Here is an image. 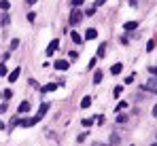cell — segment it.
I'll list each match as a JSON object with an SVG mask.
<instances>
[{
	"instance_id": "obj_1",
	"label": "cell",
	"mask_w": 157,
	"mask_h": 146,
	"mask_svg": "<svg viewBox=\"0 0 157 146\" xmlns=\"http://www.w3.org/2000/svg\"><path fill=\"white\" fill-rule=\"evenodd\" d=\"M142 91H151V93H157V76H151L144 85H142Z\"/></svg>"
},
{
	"instance_id": "obj_2",
	"label": "cell",
	"mask_w": 157,
	"mask_h": 146,
	"mask_svg": "<svg viewBox=\"0 0 157 146\" xmlns=\"http://www.w3.org/2000/svg\"><path fill=\"white\" fill-rule=\"evenodd\" d=\"M83 21V13L78 11V9H75L72 13H70V25H78Z\"/></svg>"
},
{
	"instance_id": "obj_3",
	"label": "cell",
	"mask_w": 157,
	"mask_h": 146,
	"mask_svg": "<svg viewBox=\"0 0 157 146\" xmlns=\"http://www.w3.org/2000/svg\"><path fill=\"white\" fill-rule=\"evenodd\" d=\"M40 121V117L36 114V117H30V119H21V121H17L21 127H32V125H36V123Z\"/></svg>"
},
{
	"instance_id": "obj_4",
	"label": "cell",
	"mask_w": 157,
	"mask_h": 146,
	"mask_svg": "<svg viewBox=\"0 0 157 146\" xmlns=\"http://www.w3.org/2000/svg\"><path fill=\"white\" fill-rule=\"evenodd\" d=\"M19 74H21V68H15V70H11V72L6 74V80H9V83H15V80L19 78Z\"/></svg>"
},
{
	"instance_id": "obj_5",
	"label": "cell",
	"mask_w": 157,
	"mask_h": 146,
	"mask_svg": "<svg viewBox=\"0 0 157 146\" xmlns=\"http://www.w3.org/2000/svg\"><path fill=\"white\" fill-rule=\"evenodd\" d=\"M57 47H59V40H57V38H53L51 43H49V47H47V55H53V53L57 51Z\"/></svg>"
},
{
	"instance_id": "obj_6",
	"label": "cell",
	"mask_w": 157,
	"mask_h": 146,
	"mask_svg": "<svg viewBox=\"0 0 157 146\" xmlns=\"http://www.w3.org/2000/svg\"><path fill=\"white\" fill-rule=\"evenodd\" d=\"M17 112H19V114H26V112H30V102H28V99H24V102L19 104Z\"/></svg>"
},
{
	"instance_id": "obj_7",
	"label": "cell",
	"mask_w": 157,
	"mask_h": 146,
	"mask_svg": "<svg viewBox=\"0 0 157 146\" xmlns=\"http://www.w3.org/2000/svg\"><path fill=\"white\" fill-rule=\"evenodd\" d=\"M70 38H72V43H75V45H81V43H83V36L78 34L77 30H75V32H70Z\"/></svg>"
},
{
	"instance_id": "obj_8",
	"label": "cell",
	"mask_w": 157,
	"mask_h": 146,
	"mask_svg": "<svg viewBox=\"0 0 157 146\" xmlns=\"http://www.w3.org/2000/svg\"><path fill=\"white\" fill-rule=\"evenodd\" d=\"M98 36V30H94V28H89L87 32H85V40H94Z\"/></svg>"
},
{
	"instance_id": "obj_9",
	"label": "cell",
	"mask_w": 157,
	"mask_h": 146,
	"mask_svg": "<svg viewBox=\"0 0 157 146\" xmlns=\"http://www.w3.org/2000/svg\"><path fill=\"white\" fill-rule=\"evenodd\" d=\"M68 66H70V62H64V59L55 62V70H68Z\"/></svg>"
},
{
	"instance_id": "obj_10",
	"label": "cell",
	"mask_w": 157,
	"mask_h": 146,
	"mask_svg": "<svg viewBox=\"0 0 157 146\" xmlns=\"http://www.w3.org/2000/svg\"><path fill=\"white\" fill-rule=\"evenodd\" d=\"M136 28H138V21H125V25H123L125 32H134Z\"/></svg>"
},
{
	"instance_id": "obj_11",
	"label": "cell",
	"mask_w": 157,
	"mask_h": 146,
	"mask_svg": "<svg viewBox=\"0 0 157 146\" xmlns=\"http://www.w3.org/2000/svg\"><path fill=\"white\" fill-rule=\"evenodd\" d=\"M91 106V95H85L81 99V108H89Z\"/></svg>"
},
{
	"instance_id": "obj_12",
	"label": "cell",
	"mask_w": 157,
	"mask_h": 146,
	"mask_svg": "<svg viewBox=\"0 0 157 146\" xmlns=\"http://www.w3.org/2000/svg\"><path fill=\"white\" fill-rule=\"evenodd\" d=\"M55 89H57V85H55V83H49V85H45L40 91H43V93H49V91H55Z\"/></svg>"
},
{
	"instance_id": "obj_13",
	"label": "cell",
	"mask_w": 157,
	"mask_h": 146,
	"mask_svg": "<svg viewBox=\"0 0 157 146\" xmlns=\"http://www.w3.org/2000/svg\"><path fill=\"white\" fill-rule=\"evenodd\" d=\"M47 110H49V104H40V108H38V117L43 119V117L47 114Z\"/></svg>"
},
{
	"instance_id": "obj_14",
	"label": "cell",
	"mask_w": 157,
	"mask_h": 146,
	"mask_svg": "<svg viewBox=\"0 0 157 146\" xmlns=\"http://www.w3.org/2000/svg\"><path fill=\"white\" fill-rule=\"evenodd\" d=\"M121 70H123V66H121V64H113V68H110V74H121Z\"/></svg>"
},
{
	"instance_id": "obj_15",
	"label": "cell",
	"mask_w": 157,
	"mask_h": 146,
	"mask_svg": "<svg viewBox=\"0 0 157 146\" xmlns=\"http://www.w3.org/2000/svg\"><path fill=\"white\" fill-rule=\"evenodd\" d=\"M0 95H2V99H11V97H13V91H11V89H4Z\"/></svg>"
},
{
	"instance_id": "obj_16",
	"label": "cell",
	"mask_w": 157,
	"mask_h": 146,
	"mask_svg": "<svg viewBox=\"0 0 157 146\" xmlns=\"http://www.w3.org/2000/svg\"><path fill=\"white\" fill-rule=\"evenodd\" d=\"M17 47H19V38H13V40H11V47H9V51H15Z\"/></svg>"
},
{
	"instance_id": "obj_17",
	"label": "cell",
	"mask_w": 157,
	"mask_h": 146,
	"mask_svg": "<svg viewBox=\"0 0 157 146\" xmlns=\"http://www.w3.org/2000/svg\"><path fill=\"white\" fill-rule=\"evenodd\" d=\"M100 80H102V72H100V70H96V72H94V83L98 85Z\"/></svg>"
},
{
	"instance_id": "obj_18",
	"label": "cell",
	"mask_w": 157,
	"mask_h": 146,
	"mask_svg": "<svg viewBox=\"0 0 157 146\" xmlns=\"http://www.w3.org/2000/svg\"><path fill=\"white\" fill-rule=\"evenodd\" d=\"M117 123H119V125H123V123H128V114H123V112H121V114L117 117Z\"/></svg>"
},
{
	"instance_id": "obj_19",
	"label": "cell",
	"mask_w": 157,
	"mask_h": 146,
	"mask_svg": "<svg viewBox=\"0 0 157 146\" xmlns=\"http://www.w3.org/2000/svg\"><path fill=\"white\" fill-rule=\"evenodd\" d=\"M0 9H2V11H9V9H11V2H9V0H2V2H0Z\"/></svg>"
},
{
	"instance_id": "obj_20",
	"label": "cell",
	"mask_w": 157,
	"mask_h": 146,
	"mask_svg": "<svg viewBox=\"0 0 157 146\" xmlns=\"http://www.w3.org/2000/svg\"><path fill=\"white\" fill-rule=\"evenodd\" d=\"M128 108V102H119L117 104V108H115V112H119V110H125Z\"/></svg>"
},
{
	"instance_id": "obj_21",
	"label": "cell",
	"mask_w": 157,
	"mask_h": 146,
	"mask_svg": "<svg viewBox=\"0 0 157 146\" xmlns=\"http://www.w3.org/2000/svg\"><path fill=\"white\" fill-rule=\"evenodd\" d=\"M104 53H106V43H102L100 49H98V57H104Z\"/></svg>"
},
{
	"instance_id": "obj_22",
	"label": "cell",
	"mask_w": 157,
	"mask_h": 146,
	"mask_svg": "<svg viewBox=\"0 0 157 146\" xmlns=\"http://www.w3.org/2000/svg\"><path fill=\"white\" fill-rule=\"evenodd\" d=\"M96 11H98V9H96V6H94V4H91V6H89V9H87V11H85V13H83V15H89V17H91V15H94V13H96Z\"/></svg>"
},
{
	"instance_id": "obj_23",
	"label": "cell",
	"mask_w": 157,
	"mask_h": 146,
	"mask_svg": "<svg viewBox=\"0 0 157 146\" xmlns=\"http://www.w3.org/2000/svg\"><path fill=\"white\" fill-rule=\"evenodd\" d=\"M9 21H11V17H9V15L4 13V15L0 17V24H2V25H6V24H9Z\"/></svg>"
},
{
	"instance_id": "obj_24",
	"label": "cell",
	"mask_w": 157,
	"mask_h": 146,
	"mask_svg": "<svg viewBox=\"0 0 157 146\" xmlns=\"http://www.w3.org/2000/svg\"><path fill=\"white\" fill-rule=\"evenodd\" d=\"M6 74H9L6 66H4V64H0V76H6Z\"/></svg>"
},
{
	"instance_id": "obj_25",
	"label": "cell",
	"mask_w": 157,
	"mask_h": 146,
	"mask_svg": "<svg viewBox=\"0 0 157 146\" xmlns=\"http://www.w3.org/2000/svg\"><path fill=\"white\" fill-rule=\"evenodd\" d=\"M94 125V119H83V127H91Z\"/></svg>"
},
{
	"instance_id": "obj_26",
	"label": "cell",
	"mask_w": 157,
	"mask_h": 146,
	"mask_svg": "<svg viewBox=\"0 0 157 146\" xmlns=\"http://www.w3.org/2000/svg\"><path fill=\"white\" fill-rule=\"evenodd\" d=\"M110 142H113V144H119V136L113 133V136H110Z\"/></svg>"
},
{
	"instance_id": "obj_27",
	"label": "cell",
	"mask_w": 157,
	"mask_h": 146,
	"mask_svg": "<svg viewBox=\"0 0 157 146\" xmlns=\"http://www.w3.org/2000/svg\"><path fill=\"white\" fill-rule=\"evenodd\" d=\"M155 49V40H149V45H147V51H153Z\"/></svg>"
},
{
	"instance_id": "obj_28",
	"label": "cell",
	"mask_w": 157,
	"mask_h": 146,
	"mask_svg": "<svg viewBox=\"0 0 157 146\" xmlns=\"http://www.w3.org/2000/svg\"><path fill=\"white\" fill-rule=\"evenodd\" d=\"M121 91H123V87H115V91H113V93H115V97L121 95Z\"/></svg>"
},
{
	"instance_id": "obj_29",
	"label": "cell",
	"mask_w": 157,
	"mask_h": 146,
	"mask_svg": "<svg viewBox=\"0 0 157 146\" xmlns=\"http://www.w3.org/2000/svg\"><path fill=\"white\" fill-rule=\"evenodd\" d=\"M106 0H96V2H94V6H96V9H98V6H102V4H104Z\"/></svg>"
},
{
	"instance_id": "obj_30",
	"label": "cell",
	"mask_w": 157,
	"mask_h": 146,
	"mask_svg": "<svg viewBox=\"0 0 157 146\" xmlns=\"http://www.w3.org/2000/svg\"><path fill=\"white\" fill-rule=\"evenodd\" d=\"M68 57H70V59H77L78 53H77V51H70V55H68Z\"/></svg>"
},
{
	"instance_id": "obj_31",
	"label": "cell",
	"mask_w": 157,
	"mask_h": 146,
	"mask_svg": "<svg viewBox=\"0 0 157 146\" xmlns=\"http://www.w3.org/2000/svg\"><path fill=\"white\" fill-rule=\"evenodd\" d=\"M83 2H85V0H72V4H75V6H81Z\"/></svg>"
},
{
	"instance_id": "obj_32",
	"label": "cell",
	"mask_w": 157,
	"mask_h": 146,
	"mask_svg": "<svg viewBox=\"0 0 157 146\" xmlns=\"http://www.w3.org/2000/svg\"><path fill=\"white\" fill-rule=\"evenodd\" d=\"M151 74H153V76H157V66H153V68H151Z\"/></svg>"
},
{
	"instance_id": "obj_33",
	"label": "cell",
	"mask_w": 157,
	"mask_h": 146,
	"mask_svg": "<svg viewBox=\"0 0 157 146\" xmlns=\"http://www.w3.org/2000/svg\"><path fill=\"white\" fill-rule=\"evenodd\" d=\"M153 117H157V104L153 106Z\"/></svg>"
},
{
	"instance_id": "obj_34",
	"label": "cell",
	"mask_w": 157,
	"mask_h": 146,
	"mask_svg": "<svg viewBox=\"0 0 157 146\" xmlns=\"http://www.w3.org/2000/svg\"><path fill=\"white\" fill-rule=\"evenodd\" d=\"M26 2H28V4H34V2H36V0H26Z\"/></svg>"
},
{
	"instance_id": "obj_35",
	"label": "cell",
	"mask_w": 157,
	"mask_h": 146,
	"mask_svg": "<svg viewBox=\"0 0 157 146\" xmlns=\"http://www.w3.org/2000/svg\"><path fill=\"white\" fill-rule=\"evenodd\" d=\"M2 129H4V125H2V121H0V131H2Z\"/></svg>"
},
{
	"instance_id": "obj_36",
	"label": "cell",
	"mask_w": 157,
	"mask_h": 146,
	"mask_svg": "<svg viewBox=\"0 0 157 146\" xmlns=\"http://www.w3.org/2000/svg\"><path fill=\"white\" fill-rule=\"evenodd\" d=\"M98 146H104V144H98Z\"/></svg>"
},
{
	"instance_id": "obj_37",
	"label": "cell",
	"mask_w": 157,
	"mask_h": 146,
	"mask_svg": "<svg viewBox=\"0 0 157 146\" xmlns=\"http://www.w3.org/2000/svg\"><path fill=\"white\" fill-rule=\"evenodd\" d=\"M153 146H157V144H153Z\"/></svg>"
}]
</instances>
